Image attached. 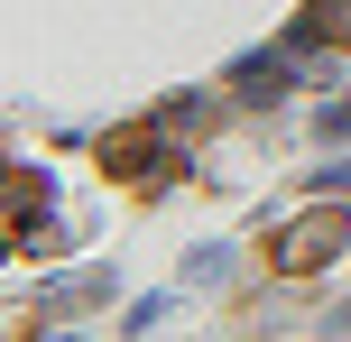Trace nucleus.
<instances>
[{
    "label": "nucleus",
    "mask_w": 351,
    "mask_h": 342,
    "mask_svg": "<svg viewBox=\"0 0 351 342\" xmlns=\"http://www.w3.org/2000/svg\"><path fill=\"white\" fill-rule=\"evenodd\" d=\"M351 241V222H342V204H315V213H296V222H278V241H268V269L278 278H315L324 259H333Z\"/></svg>",
    "instance_id": "1"
},
{
    "label": "nucleus",
    "mask_w": 351,
    "mask_h": 342,
    "mask_svg": "<svg viewBox=\"0 0 351 342\" xmlns=\"http://www.w3.org/2000/svg\"><path fill=\"white\" fill-rule=\"evenodd\" d=\"M231 93H241V102H278V93H287V56H250V65H231Z\"/></svg>",
    "instance_id": "4"
},
{
    "label": "nucleus",
    "mask_w": 351,
    "mask_h": 342,
    "mask_svg": "<svg viewBox=\"0 0 351 342\" xmlns=\"http://www.w3.org/2000/svg\"><path fill=\"white\" fill-rule=\"evenodd\" d=\"M324 185H342V195H351V158H342V167H324Z\"/></svg>",
    "instance_id": "9"
},
{
    "label": "nucleus",
    "mask_w": 351,
    "mask_h": 342,
    "mask_svg": "<svg viewBox=\"0 0 351 342\" xmlns=\"http://www.w3.org/2000/svg\"><path fill=\"white\" fill-rule=\"evenodd\" d=\"M37 204H47V176H37V167H10V241H28Z\"/></svg>",
    "instance_id": "7"
},
{
    "label": "nucleus",
    "mask_w": 351,
    "mask_h": 342,
    "mask_svg": "<svg viewBox=\"0 0 351 342\" xmlns=\"http://www.w3.org/2000/svg\"><path fill=\"white\" fill-rule=\"evenodd\" d=\"M158 139H167V121H148V130H111V139H102V167H111V176H130V185H158V176H167Z\"/></svg>",
    "instance_id": "2"
},
{
    "label": "nucleus",
    "mask_w": 351,
    "mask_h": 342,
    "mask_svg": "<svg viewBox=\"0 0 351 342\" xmlns=\"http://www.w3.org/2000/svg\"><path fill=\"white\" fill-rule=\"evenodd\" d=\"M324 139H351V102H324Z\"/></svg>",
    "instance_id": "8"
},
{
    "label": "nucleus",
    "mask_w": 351,
    "mask_h": 342,
    "mask_svg": "<svg viewBox=\"0 0 351 342\" xmlns=\"http://www.w3.org/2000/svg\"><path fill=\"white\" fill-rule=\"evenodd\" d=\"M296 47H351V0H305V19H296Z\"/></svg>",
    "instance_id": "3"
},
{
    "label": "nucleus",
    "mask_w": 351,
    "mask_h": 342,
    "mask_svg": "<svg viewBox=\"0 0 351 342\" xmlns=\"http://www.w3.org/2000/svg\"><path fill=\"white\" fill-rule=\"evenodd\" d=\"M102 296H111V269H84V278H56L37 306H47V315H74V306H102Z\"/></svg>",
    "instance_id": "5"
},
{
    "label": "nucleus",
    "mask_w": 351,
    "mask_h": 342,
    "mask_svg": "<svg viewBox=\"0 0 351 342\" xmlns=\"http://www.w3.org/2000/svg\"><path fill=\"white\" fill-rule=\"evenodd\" d=\"M231 269H241V250H231V241H204V250L185 259V287H231Z\"/></svg>",
    "instance_id": "6"
}]
</instances>
